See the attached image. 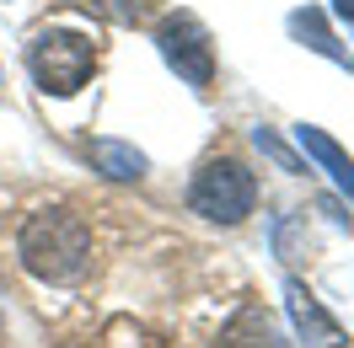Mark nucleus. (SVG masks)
<instances>
[{
    "label": "nucleus",
    "instance_id": "7ed1b4c3",
    "mask_svg": "<svg viewBox=\"0 0 354 348\" xmlns=\"http://www.w3.org/2000/svg\"><path fill=\"white\" fill-rule=\"evenodd\" d=\"M252 204H258V182L247 172L242 161H231V155H215V161H204L199 177H194V188H188V209L209 225H242L252 215Z\"/></svg>",
    "mask_w": 354,
    "mask_h": 348
},
{
    "label": "nucleus",
    "instance_id": "20e7f679",
    "mask_svg": "<svg viewBox=\"0 0 354 348\" xmlns=\"http://www.w3.org/2000/svg\"><path fill=\"white\" fill-rule=\"evenodd\" d=\"M156 48H161V59L177 70V81H188V86H209V81H215V44H209V32H204L199 17H188V11L167 17L161 32H156Z\"/></svg>",
    "mask_w": 354,
    "mask_h": 348
},
{
    "label": "nucleus",
    "instance_id": "9b49d317",
    "mask_svg": "<svg viewBox=\"0 0 354 348\" xmlns=\"http://www.w3.org/2000/svg\"><path fill=\"white\" fill-rule=\"evenodd\" d=\"M333 11H338L344 22H354V0H333Z\"/></svg>",
    "mask_w": 354,
    "mask_h": 348
},
{
    "label": "nucleus",
    "instance_id": "0eeeda50",
    "mask_svg": "<svg viewBox=\"0 0 354 348\" xmlns=\"http://www.w3.org/2000/svg\"><path fill=\"white\" fill-rule=\"evenodd\" d=\"M295 145H301V151L338 182V193H349V204H354V155L344 151L333 134H322L317 124H295Z\"/></svg>",
    "mask_w": 354,
    "mask_h": 348
},
{
    "label": "nucleus",
    "instance_id": "1a4fd4ad",
    "mask_svg": "<svg viewBox=\"0 0 354 348\" xmlns=\"http://www.w3.org/2000/svg\"><path fill=\"white\" fill-rule=\"evenodd\" d=\"M86 155H91V166L102 177H113V182H140L145 177V155L134 145H124V139H91Z\"/></svg>",
    "mask_w": 354,
    "mask_h": 348
},
{
    "label": "nucleus",
    "instance_id": "423d86ee",
    "mask_svg": "<svg viewBox=\"0 0 354 348\" xmlns=\"http://www.w3.org/2000/svg\"><path fill=\"white\" fill-rule=\"evenodd\" d=\"M215 348H290V338L258 300H247V305H236V316L221 327V343Z\"/></svg>",
    "mask_w": 354,
    "mask_h": 348
},
{
    "label": "nucleus",
    "instance_id": "f257e3e1",
    "mask_svg": "<svg viewBox=\"0 0 354 348\" xmlns=\"http://www.w3.org/2000/svg\"><path fill=\"white\" fill-rule=\"evenodd\" d=\"M17 258L44 284H81L91 273V225L70 204H44L22 220Z\"/></svg>",
    "mask_w": 354,
    "mask_h": 348
},
{
    "label": "nucleus",
    "instance_id": "9d476101",
    "mask_svg": "<svg viewBox=\"0 0 354 348\" xmlns=\"http://www.w3.org/2000/svg\"><path fill=\"white\" fill-rule=\"evenodd\" d=\"M252 145H258V151H263L268 161L279 166V172H290V177H295V172H306V161L290 151V145H285V139H279L274 129H252Z\"/></svg>",
    "mask_w": 354,
    "mask_h": 348
},
{
    "label": "nucleus",
    "instance_id": "39448f33",
    "mask_svg": "<svg viewBox=\"0 0 354 348\" xmlns=\"http://www.w3.org/2000/svg\"><path fill=\"white\" fill-rule=\"evenodd\" d=\"M285 311H290V322H295V332H301L306 348H349V332L322 311V300L301 279H285Z\"/></svg>",
    "mask_w": 354,
    "mask_h": 348
},
{
    "label": "nucleus",
    "instance_id": "f03ea898",
    "mask_svg": "<svg viewBox=\"0 0 354 348\" xmlns=\"http://www.w3.org/2000/svg\"><path fill=\"white\" fill-rule=\"evenodd\" d=\"M27 70H32V81L54 97H70V91H81L91 81V70H97V38L91 32H75V27H59L48 22L32 32V44H27Z\"/></svg>",
    "mask_w": 354,
    "mask_h": 348
},
{
    "label": "nucleus",
    "instance_id": "6e6552de",
    "mask_svg": "<svg viewBox=\"0 0 354 348\" xmlns=\"http://www.w3.org/2000/svg\"><path fill=\"white\" fill-rule=\"evenodd\" d=\"M290 32H295V38H301L311 54H322V59H333V65L354 70V54L328 32V22H322V11H317V6H306V11H290Z\"/></svg>",
    "mask_w": 354,
    "mask_h": 348
}]
</instances>
